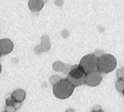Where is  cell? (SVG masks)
<instances>
[{"mask_svg": "<svg viewBox=\"0 0 124 112\" xmlns=\"http://www.w3.org/2000/svg\"><path fill=\"white\" fill-rule=\"evenodd\" d=\"M86 72L84 71L82 66L75 65L72 66L70 72H69L67 79L75 87L85 85V77H86Z\"/></svg>", "mask_w": 124, "mask_h": 112, "instance_id": "obj_3", "label": "cell"}, {"mask_svg": "<svg viewBox=\"0 0 124 112\" xmlns=\"http://www.w3.org/2000/svg\"><path fill=\"white\" fill-rule=\"evenodd\" d=\"M65 112H76V111H75V110H74V109H68V110H65Z\"/></svg>", "mask_w": 124, "mask_h": 112, "instance_id": "obj_18", "label": "cell"}, {"mask_svg": "<svg viewBox=\"0 0 124 112\" xmlns=\"http://www.w3.org/2000/svg\"><path fill=\"white\" fill-rule=\"evenodd\" d=\"M102 80V76L99 71L92 72L86 74L85 77V85L90 87H95L99 86Z\"/></svg>", "mask_w": 124, "mask_h": 112, "instance_id": "obj_5", "label": "cell"}, {"mask_svg": "<svg viewBox=\"0 0 124 112\" xmlns=\"http://www.w3.org/2000/svg\"><path fill=\"white\" fill-rule=\"evenodd\" d=\"M79 65L82 66L86 73L98 71V58L94 53L86 54L81 59Z\"/></svg>", "mask_w": 124, "mask_h": 112, "instance_id": "obj_4", "label": "cell"}, {"mask_svg": "<svg viewBox=\"0 0 124 112\" xmlns=\"http://www.w3.org/2000/svg\"><path fill=\"white\" fill-rule=\"evenodd\" d=\"M117 60L114 55L103 53L98 58V71L101 73H109L116 68Z\"/></svg>", "mask_w": 124, "mask_h": 112, "instance_id": "obj_2", "label": "cell"}, {"mask_svg": "<svg viewBox=\"0 0 124 112\" xmlns=\"http://www.w3.org/2000/svg\"><path fill=\"white\" fill-rule=\"evenodd\" d=\"M123 95H124V92H123Z\"/></svg>", "mask_w": 124, "mask_h": 112, "instance_id": "obj_22", "label": "cell"}, {"mask_svg": "<svg viewBox=\"0 0 124 112\" xmlns=\"http://www.w3.org/2000/svg\"><path fill=\"white\" fill-rule=\"evenodd\" d=\"M17 109L15 108L13 105H6V108H5V111L7 112H16Z\"/></svg>", "mask_w": 124, "mask_h": 112, "instance_id": "obj_15", "label": "cell"}, {"mask_svg": "<svg viewBox=\"0 0 124 112\" xmlns=\"http://www.w3.org/2000/svg\"><path fill=\"white\" fill-rule=\"evenodd\" d=\"M64 66H65V64L63 63V62H62V61H55L53 63V65H52V68H53L54 71L56 72H63V69H64Z\"/></svg>", "mask_w": 124, "mask_h": 112, "instance_id": "obj_10", "label": "cell"}, {"mask_svg": "<svg viewBox=\"0 0 124 112\" xmlns=\"http://www.w3.org/2000/svg\"><path fill=\"white\" fill-rule=\"evenodd\" d=\"M20 105H21V103H18V102H16L14 104V107L16 109H18L19 107H20Z\"/></svg>", "mask_w": 124, "mask_h": 112, "instance_id": "obj_16", "label": "cell"}, {"mask_svg": "<svg viewBox=\"0 0 124 112\" xmlns=\"http://www.w3.org/2000/svg\"><path fill=\"white\" fill-rule=\"evenodd\" d=\"M116 77L118 79H124V67H121L116 71Z\"/></svg>", "mask_w": 124, "mask_h": 112, "instance_id": "obj_12", "label": "cell"}, {"mask_svg": "<svg viewBox=\"0 0 124 112\" xmlns=\"http://www.w3.org/2000/svg\"><path fill=\"white\" fill-rule=\"evenodd\" d=\"M14 49V43L8 38H4L0 40V54L7 55L10 53Z\"/></svg>", "mask_w": 124, "mask_h": 112, "instance_id": "obj_6", "label": "cell"}, {"mask_svg": "<svg viewBox=\"0 0 124 112\" xmlns=\"http://www.w3.org/2000/svg\"><path fill=\"white\" fill-rule=\"evenodd\" d=\"M15 103H16V101H15L14 98H13L11 96L6 99V105H13V106H14Z\"/></svg>", "mask_w": 124, "mask_h": 112, "instance_id": "obj_14", "label": "cell"}, {"mask_svg": "<svg viewBox=\"0 0 124 112\" xmlns=\"http://www.w3.org/2000/svg\"><path fill=\"white\" fill-rule=\"evenodd\" d=\"M11 97L14 98L16 102L22 103L24 101L25 98H26V92L23 89H17L12 92Z\"/></svg>", "mask_w": 124, "mask_h": 112, "instance_id": "obj_8", "label": "cell"}, {"mask_svg": "<svg viewBox=\"0 0 124 112\" xmlns=\"http://www.w3.org/2000/svg\"><path fill=\"white\" fill-rule=\"evenodd\" d=\"M75 86L67 79H61L53 86V94L56 98L67 99L74 92Z\"/></svg>", "mask_w": 124, "mask_h": 112, "instance_id": "obj_1", "label": "cell"}, {"mask_svg": "<svg viewBox=\"0 0 124 112\" xmlns=\"http://www.w3.org/2000/svg\"><path fill=\"white\" fill-rule=\"evenodd\" d=\"M92 112H102L101 110H93Z\"/></svg>", "mask_w": 124, "mask_h": 112, "instance_id": "obj_19", "label": "cell"}, {"mask_svg": "<svg viewBox=\"0 0 124 112\" xmlns=\"http://www.w3.org/2000/svg\"><path fill=\"white\" fill-rule=\"evenodd\" d=\"M93 110H101V107H100L99 105H95V106H94Z\"/></svg>", "mask_w": 124, "mask_h": 112, "instance_id": "obj_17", "label": "cell"}, {"mask_svg": "<svg viewBox=\"0 0 124 112\" xmlns=\"http://www.w3.org/2000/svg\"><path fill=\"white\" fill-rule=\"evenodd\" d=\"M1 72H2V66H1V64H0V73H1Z\"/></svg>", "mask_w": 124, "mask_h": 112, "instance_id": "obj_20", "label": "cell"}, {"mask_svg": "<svg viewBox=\"0 0 124 112\" xmlns=\"http://www.w3.org/2000/svg\"><path fill=\"white\" fill-rule=\"evenodd\" d=\"M116 88L119 92H124V79H118L116 83Z\"/></svg>", "mask_w": 124, "mask_h": 112, "instance_id": "obj_11", "label": "cell"}, {"mask_svg": "<svg viewBox=\"0 0 124 112\" xmlns=\"http://www.w3.org/2000/svg\"><path fill=\"white\" fill-rule=\"evenodd\" d=\"M62 79L59 76L57 75H52L51 77L50 78V84H51L52 86H54V85H56L57 82H59L60 80Z\"/></svg>", "mask_w": 124, "mask_h": 112, "instance_id": "obj_13", "label": "cell"}, {"mask_svg": "<svg viewBox=\"0 0 124 112\" xmlns=\"http://www.w3.org/2000/svg\"><path fill=\"white\" fill-rule=\"evenodd\" d=\"M39 47L42 52H46V51H48V50H50V40H49V37L44 36L42 38V42H41V44H40Z\"/></svg>", "mask_w": 124, "mask_h": 112, "instance_id": "obj_9", "label": "cell"}, {"mask_svg": "<svg viewBox=\"0 0 124 112\" xmlns=\"http://www.w3.org/2000/svg\"><path fill=\"white\" fill-rule=\"evenodd\" d=\"M4 112H7V111H4Z\"/></svg>", "mask_w": 124, "mask_h": 112, "instance_id": "obj_21", "label": "cell"}, {"mask_svg": "<svg viewBox=\"0 0 124 112\" xmlns=\"http://www.w3.org/2000/svg\"><path fill=\"white\" fill-rule=\"evenodd\" d=\"M44 5V0H29L28 7L33 12H39L43 10Z\"/></svg>", "mask_w": 124, "mask_h": 112, "instance_id": "obj_7", "label": "cell"}, {"mask_svg": "<svg viewBox=\"0 0 124 112\" xmlns=\"http://www.w3.org/2000/svg\"><path fill=\"white\" fill-rule=\"evenodd\" d=\"M0 56H1V54H0Z\"/></svg>", "mask_w": 124, "mask_h": 112, "instance_id": "obj_23", "label": "cell"}]
</instances>
